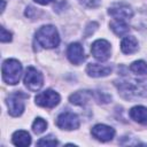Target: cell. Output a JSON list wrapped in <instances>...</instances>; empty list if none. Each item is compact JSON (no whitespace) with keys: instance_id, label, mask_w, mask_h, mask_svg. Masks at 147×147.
I'll return each mask as SVG.
<instances>
[{"instance_id":"6da1fadb","label":"cell","mask_w":147,"mask_h":147,"mask_svg":"<svg viewBox=\"0 0 147 147\" xmlns=\"http://www.w3.org/2000/svg\"><path fill=\"white\" fill-rule=\"evenodd\" d=\"M36 41L44 48H54L60 42L59 32L53 25H44L37 31Z\"/></svg>"},{"instance_id":"7a4b0ae2","label":"cell","mask_w":147,"mask_h":147,"mask_svg":"<svg viewBox=\"0 0 147 147\" xmlns=\"http://www.w3.org/2000/svg\"><path fill=\"white\" fill-rule=\"evenodd\" d=\"M22 65L15 59H8L2 64V78L9 85H15L20 82Z\"/></svg>"},{"instance_id":"3957f363","label":"cell","mask_w":147,"mask_h":147,"mask_svg":"<svg viewBox=\"0 0 147 147\" xmlns=\"http://www.w3.org/2000/svg\"><path fill=\"white\" fill-rule=\"evenodd\" d=\"M24 98H26V95H24L21 92L10 94L7 98V107H8V113L14 116H21L24 111Z\"/></svg>"},{"instance_id":"277c9868","label":"cell","mask_w":147,"mask_h":147,"mask_svg":"<svg viewBox=\"0 0 147 147\" xmlns=\"http://www.w3.org/2000/svg\"><path fill=\"white\" fill-rule=\"evenodd\" d=\"M24 84L30 91H39L44 84L42 75L33 67H29L24 75Z\"/></svg>"},{"instance_id":"5b68a950","label":"cell","mask_w":147,"mask_h":147,"mask_svg":"<svg viewBox=\"0 0 147 147\" xmlns=\"http://www.w3.org/2000/svg\"><path fill=\"white\" fill-rule=\"evenodd\" d=\"M92 55L100 62H105L110 57V44L105 39H98L92 44Z\"/></svg>"},{"instance_id":"8992f818","label":"cell","mask_w":147,"mask_h":147,"mask_svg":"<svg viewBox=\"0 0 147 147\" xmlns=\"http://www.w3.org/2000/svg\"><path fill=\"white\" fill-rule=\"evenodd\" d=\"M60 95L59 93H56L53 90H46L39 94H37L36 96V103L40 107H45V108H53L56 105H59L60 102Z\"/></svg>"},{"instance_id":"52a82bcc","label":"cell","mask_w":147,"mask_h":147,"mask_svg":"<svg viewBox=\"0 0 147 147\" xmlns=\"http://www.w3.org/2000/svg\"><path fill=\"white\" fill-rule=\"evenodd\" d=\"M56 125L62 130H76L79 126V118L74 113H62L56 118Z\"/></svg>"},{"instance_id":"ba28073f","label":"cell","mask_w":147,"mask_h":147,"mask_svg":"<svg viewBox=\"0 0 147 147\" xmlns=\"http://www.w3.org/2000/svg\"><path fill=\"white\" fill-rule=\"evenodd\" d=\"M109 15H111L115 20H121V21H125V20H129L132 17L133 15V11L132 9L127 6V5H124V3H115L113 5L109 10H108Z\"/></svg>"},{"instance_id":"9c48e42d","label":"cell","mask_w":147,"mask_h":147,"mask_svg":"<svg viewBox=\"0 0 147 147\" xmlns=\"http://www.w3.org/2000/svg\"><path fill=\"white\" fill-rule=\"evenodd\" d=\"M92 136L100 141H109L115 136V130L105 124H96L91 130Z\"/></svg>"},{"instance_id":"30bf717a","label":"cell","mask_w":147,"mask_h":147,"mask_svg":"<svg viewBox=\"0 0 147 147\" xmlns=\"http://www.w3.org/2000/svg\"><path fill=\"white\" fill-rule=\"evenodd\" d=\"M67 56L69 61L74 64H79L84 61L85 55H84V49L79 42H72L68 46L67 49Z\"/></svg>"},{"instance_id":"8fae6325","label":"cell","mask_w":147,"mask_h":147,"mask_svg":"<svg viewBox=\"0 0 147 147\" xmlns=\"http://www.w3.org/2000/svg\"><path fill=\"white\" fill-rule=\"evenodd\" d=\"M86 72L91 77H105L111 72V68L98 63H90L86 67Z\"/></svg>"},{"instance_id":"7c38bea8","label":"cell","mask_w":147,"mask_h":147,"mask_svg":"<svg viewBox=\"0 0 147 147\" xmlns=\"http://www.w3.org/2000/svg\"><path fill=\"white\" fill-rule=\"evenodd\" d=\"M121 49L124 54H132L138 49V41L133 36H125L121 42Z\"/></svg>"},{"instance_id":"4fadbf2b","label":"cell","mask_w":147,"mask_h":147,"mask_svg":"<svg viewBox=\"0 0 147 147\" xmlns=\"http://www.w3.org/2000/svg\"><path fill=\"white\" fill-rule=\"evenodd\" d=\"M11 141H13V144L15 146L25 147V146H29L31 144V137H30V134L26 131L18 130V131L14 132L13 138H11Z\"/></svg>"},{"instance_id":"5bb4252c","label":"cell","mask_w":147,"mask_h":147,"mask_svg":"<svg viewBox=\"0 0 147 147\" xmlns=\"http://www.w3.org/2000/svg\"><path fill=\"white\" fill-rule=\"evenodd\" d=\"M130 117L140 124H146L147 123V108L144 106H136L131 108Z\"/></svg>"},{"instance_id":"9a60e30c","label":"cell","mask_w":147,"mask_h":147,"mask_svg":"<svg viewBox=\"0 0 147 147\" xmlns=\"http://www.w3.org/2000/svg\"><path fill=\"white\" fill-rule=\"evenodd\" d=\"M110 28L117 36H125L129 32V25L125 23V21L114 20L110 23Z\"/></svg>"},{"instance_id":"2e32d148","label":"cell","mask_w":147,"mask_h":147,"mask_svg":"<svg viewBox=\"0 0 147 147\" xmlns=\"http://www.w3.org/2000/svg\"><path fill=\"white\" fill-rule=\"evenodd\" d=\"M91 96V93L88 91H79L70 95V102L74 105H84Z\"/></svg>"},{"instance_id":"e0dca14e","label":"cell","mask_w":147,"mask_h":147,"mask_svg":"<svg viewBox=\"0 0 147 147\" xmlns=\"http://www.w3.org/2000/svg\"><path fill=\"white\" fill-rule=\"evenodd\" d=\"M130 70L133 71L137 75H146L147 74V63L145 61H142V60L134 61L130 65Z\"/></svg>"},{"instance_id":"ac0fdd59","label":"cell","mask_w":147,"mask_h":147,"mask_svg":"<svg viewBox=\"0 0 147 147\" xmlns=\"http://www.w3.org/2000/svg\"><path fill=\"white\" fill-rule=\"evenodd\" d=\"M46 127H47V122H46L45 119L40 118V117L36 118L34 122H33V124H32V130H33V132L37 133V134L42 133V132L46 130Z\"/></svg>"},{"instance_id":"d6986e66","label":"cell","mask_w":147,"mask_h":147,"mask_svg":"<svg viewBox=\"0 0 147 147\" xmlns=\"http://www.w3.org/2000/svg\"><path fill=\"white\" fill-rule=\"evenodd\" d=\"M38 146H45V147H53V146H56L57 145V140L51 136L48 137H44L41 138L38 142H37Z\"/></svg>"},{"instance_id":"ffe728a7","label":"cell","mask_w":147,"mask_h":147,"mask_svg":"<svg viewBox=\"0 0 147 147\" xmlns=\"http://www.w3.org/2000/svg\"><path fill=\"white\" fill-rule=\"evenodd\" d=\"M0 40L2 42H7L11 40V33L9 31H7L5 28H1V36H0Z\"/></svg>"},{"instance_id":"44dd1931","label":"cell","mask_w":147,"mask_h":147,"mask_svg":"<svg viewBox=\"0 0 147 147\" xmlns=\"http://www.w3.org/2000/svg\"><path fill=\"white\" fill-rule=\"evenodd\" d=\"M37 3H39V5H48L52 0H34Z\"/></svg>"}]
</instances>
